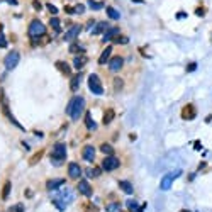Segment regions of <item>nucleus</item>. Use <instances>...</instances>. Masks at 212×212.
<instances>
[{
	"label": "nucleus",
	"instance_id": "obj_1",
	"mask_svg": "<svg viewBox=\"0 0 212 212\" xmlns=\"http://www.w3.org/2000/svg\"><path fill=\"white\" fill-rule=\"evenodd\" d=\"M83 110H85V98H83V97H75V98L68 103V107H66V112L70 114V117H71L73 121H78V119L82 117Z\"/></svg>",
	"mask_w": 212,
	"mask_h": 212
},
{
	"label": "nucleus",
	"instance_id": "obj_2",
	"mask_svg": "<svg viewBox=\"0 0 212 212\" xmlns=\"http://www.w3.org/2000/svg\"><path fill=\"white\" fill-rule=\"evenodd\" d=\"M87 82H88V88H90L92 93H95V95H103V85H102V82H100L98 75L92 73Z\"/></svg>",
	"mask_w": 212,
	"mask_h": 212
},
{
	"label": "nucleus",
	"instance_id": "obj_3",
	"mask_svg": "<svg viewBox=\"0 0 212 212\" xmlns=\"http://www.w3.org/2000/svg\"><path fill=\"white\" fill-rule=\"evenodd\" d=\"M27 31H29V36H31V37H39V36H44V32H46V26H44L41 21L34 19V21H31Z\"/></svg>",
	"mask_w": 212,
	"mask_h": 212
},
{
	"label": "nucleus",
	"instance_id": "obj_4",
	"mask_svg": "<svg viewBox=\"0 0 212 212\" xmlns=\"http://www.w3.org/2000/svg\"><path fill=\"white\" fill-rule=\"evenodd\" d=\"M21 61V53L19 51H9V55L5 56V60H4V65H5V68L7 70H14L17 65Z\"/></svg>",
	"mask_w": 212,
	"mask_h": 212
},
{
	"label": "nucleus",
	"instance_id": "obj_5",
	"mask_svg": "<svg viewBox=\"0 0 212 212\" xmlns=\"http://www.w3.org/2000/svg\"><path fill=\"white\" fill-rule=\"evenodd\" d=\"M182 175V171L177 170L173 171V173H166L163 178H161V183H160V187H161V190H170L171 188V183L175 182V178H178Z\"/></svg>",
	"mask_w": 212,
	"mask_h": 212
},
{
	"label": "nucleus",
	"instance_id": "obj_6",
	"mask_svg": "<svg viewBox=\"0 0 212 212\" xmlns=\"http://www.w3.org/2000/svg\"><path fill=\"white\" fill-rule=\"evenodd\" d=\"M0 103H2V110H4V114H5V116L9 117V121H10V122L14 124V126H17V127H21V129H24V127H22L21 124L17 122V121H15V117L12 116V114H10V109H9V105H7V98H5V93H4V92L0 93Z\"/></svg>",
	"mask_w": 212,
	"mask_h": 212
},
{
	"label": "nucleus",
	"instance_id": "obj_7",
	"mask_svg": "<svg viewBox=\"0 0 212 212\" xmlns=\"http://www.w3.org/2000/svg\"><path fill=\"white\" fill-rule=\"evenodd\" d=\"M66 158V146L63 143L55 144V148L51 149V160H65Z\"/></svg>",
	"mask_w": 212,
	"mask_h": 212
},
{
	"label": "nucleus",
	"instance_id": "obj_8",
	"mask_svg": "<svg viewBox=\"0 0 212 212\" xmlns=\"http://www.w3.org/2000/svg\"><path fill=\"white\" fill-rule=\"evenodd\" d=\"M119 160H117L116 156H107V158H103V161H102V170L105 171H112V170H116V168H119Z\"/></svg>",
	"mask_w": 212,
	"mask_h": 212
},
{
	"label": "nucleus",
	"instance_id": "obj_9",
	"mask_svg": "<svg viewBox=\"0 0 212 212\" xmlns=\"http://www.w3.org/2000/svg\"><path fill=\"white\" fill-rule=\"evenodd\" d=\"M195 116H197V109H195V105L187 103L183 109H182V119H183V121H192V119H195Z\"/></svg>",
	"mask_w": 212,
	"mask_h": 212
},
{
	"label": "nucleus",
	"instance_id": "obj_10",
	"mask_svg": "<svg viewBox=\"0 0 212 212\" xmlns=\"http://www.w3.org/2000/svg\"><path fill=\"white\" fill-rule=\"evenodd\" d=\"M80 31H82V26H80V24H75V26H71V27H70V31L66 32V34H65V41L73 42L76 37H78Z\"/></svg>",
	"mask_w": 212,
	"mask_h": 212
},
{
	"label": "nucleus",
	"instance_id": "obj_11",
	"mask_svg": "<svg viewBox=\"0 0 212 212\" xmlns=\"http://www.w3.org/2000/svg\"><path fill=\"white\" fill-rule=\"evenodd\" d=\"M65 183H66L65 178H51V180L46 182V188H48V190H58V188H61Z\"/></svg>",
	"mask_w": 212,
	"mask_h": 212
},
{
	"label": "nucleus",
	"instance_id": "obj_12",
	"mask_svg": "<svg viewBox=\"0 0 212 212\" xmlns=\"http://www.w3.org/2000/svg\"><path fill=\"white\" fill-rule=\"evenodd\" d=\"M124 66V60L122 56H114V58H110L109 61V68L112 70V71H119V70Z\"/></svg>",
	"mask_w": 212,
	"mask_h": 212
},
{
	"label": "nucleus",
	"instance_id": "obj_13",
	"mask_svg": "<svg viewBox=\"0 0 212 212\" xmlns=\"http://www.w3.org/2000/svg\"><path fill=\"white\" fill-rule=\"evenodd\" d=\"M76 188H78V192H80L82 195H85V197H90V195H92V187H90V183L87 180H80Z\"/></svg>",
	"mask_w": 212,
	"mask_h": 212
},
{
	"label": "nucleus",
	"instance_id": "obj_14",
	"mask_svg": "<svg viewBox=\"0 0 212 212\" xmlns=\"http://www.w3.org/2000/svg\"><path fill=\"white\" fill-rule=\"evenodd\" d=\"M68 177L73 178V180L80 178V177H82V168H80L76 163H70L68 165Z\"/></svg>",
	"mask_w": 212,
	"mask_h": 212
},
{
	"label": "nucleus",
	"instance_id": "obj_15",
	"mask_svg": "<svg viewBox=\"0 0 212 212\" xmlns=\"http://www.w3.org/2000/svg\"><path fill=\"white\" fill-rule=\"evenodd\" d=\"M82 156L85 161H93L95 160V148L93 146H85L82 149Z\"/></svg>",
	"mask_w": 212,
	"mask_h": 212
},
{
	"label": "nucleus",
	"instance_id": "obj_16",
	"mask_svg": "<svg viewBox=\"0 0 212 212\" xmlns=\"http://www.w3.org/2000/svg\"><path fill=\"white\" fill-rule=\"evenodd\" d=\"M114 117H116V110H114V109H107L105 112H103V116H102L103 126H109V124L114 121Z\"/></svg>",
	"mask_w": 212,
	"mask_h": 212
},
{
	"label": "nucleus",
	"instance_id": "obj_17",
	"mask_svg": "<svg viewBox=\"0 0 212 212\" xmlns=\"http://www.w3.org/2000/svg\"><path fill=\"white\" fill-rule=\"evenodd\" d=\"M87 63H88V58L85 55H76L75 60H73V65H75V68H78V70H82Z\"/></svg>",
	"mask_w": 212,
	"mask_h": 212
},
{
	"label": "nucleus",
	"instance_id": "obj_18",
	"mask_svg": "<svg viewBox=\"0 0 212 212\" xmlns=\"http://www.w3.org/2000/svg\"><path fill=\"white\" fill-rule=\"evenodd\" d=\"M116 36H119V27H109L105 32H103V39L102 41H110L112 37H116Z\"/></svg>",
	"mask_w": 212,
	"mask_h": 212
},
{
	"label": "nucleus",
	"instance_id": "obj_19",
	"mask_svg": "<svg viewBox=\"0 0 212 212\" xmlns=\"http://www.w3.org/2000/svg\"><path fill=\"white\" fill-rule=\"evenodd\" d=\"M110 53H112V48H110V46H107V48L103 49V53L100 55V58H98V65H100V66H102V65H105V63L109 61Z\"/></svg>",
	"mask_w": 212,
	"mask_h": 212
},
{
	"label": "nucleus",
	"instance_id": "obj_20",
	"mask_svg": "<svg viewBox=\"0 0 212 212\" xmlns=\"http://www.w3.org/2000/svg\"><path fill=\"white\" fill-rule=\"evenodd\" d=\"M56 66H58V70L61 71L63 75H66V76L71 75V68L68 66V63H65V61H56Z\"/></svg>",
	"mask_w": 212,
	"mask_h": 212
},
{
	"label": "nucleus",
	"instance_id": "obj_21",
	"mask_svg": "<svg viewBox=\"0 0 212 212\" xmlns=\"http://www.w3.org/2000/svg\"><path fill=\"white\" fill-rule=\"evenodd\" d=\"M119 188L122 192H126V193H132V190H134V188H132V183L127 182V180H121V182H119Z\"/></svg>",
	"mask_w": 212,
	"mask_h": 212
},
{
	"label": "nucleus",
	"instance_id": "obj_22",
	"mask_svg": "<svg viewBox=\"0 0 212 212\" xmlns=\"http://www.w3.org/2000/svg\"><path fill=\"white\" fill-rule=\"evenodd\" d=\"M109 29V22H98L97 27L92 29V34H100V32H105Z\"/></svg>",
	"mask_w": 212,
	"mask_h": 212
},
{
	"label": "nucleus",
	"instance_id": "obj_23",
	"mask_svg": "<svg viewBox=\"0 0 212 212\" xmlns=\"http://www.w3.org/2000/svg\"><path fill=\"white\" fill-rule=\"evenodd\" d=\"M85 126H87V129H90V131L97 129V124L93 122V119H92V114H90V112L85 114Z\"/></svg>",
	"mask_w": 212,
	"mask_h": 212
},
{
	"label": "nucleus",
	"instance_id": "obj_24",
	"mask_svg": "<svg viewBox=\"0 0 212 212\" xmlns=\"http://www.w3.org/2000/svg\"><path fill=\"white\" fill-rule=\"evenodd\" d=\"M105 211L107 212H122V209H121L119 202H109V204L105 205Z\"/></svg>",
	"mask_w": 212,
	"mask_h": 212
},
{
	"label": "nucleus",
	"instance_id": "obj_25",
	"mask_svg": "<svg viewBox=\"0 0 212 212\" xmlns=\"http://www.w3.org/2000/svg\"><path fill=\"white\" fill-rule=\"evenodd\" d=\"M144 207H146V204H144L143 207H137V202H136V200H129V202H127V209H129L131 212H143Z\"/></svg>",
	"mask_w": 212,
	"mask_h": 212
},
{
	"label": "nucleus",
	"instance_id": "obj_26",
	"mask_svg": "<svg viewBox=\"0 0 212 212\" xmlns=\"http://www.w3.org/2000/svg\"><path fill=\"white\" fill-rule=\"evenodd\" d=\"M42 155H44V149H39L36 155H32V156H31V160H29V165L39 163V161H41V158H42Z\"/></svg>",
	"mask_w": 212,
	"mask_h": 212
},
{
	"label": "nucleus",
	"instance_id": "obj_27",
	"mask_svg": "<svg viewBox=\"0 0 212 212\" xmlns=\"http://www.w3.org/2000/svg\"><path fill=\"white\" fill-rule=\"evenodd\" d=\"M10 188H12V185H10V182H5V183H4V188H2V200H7V198H9Z\"/></svg>",
	"mask_w": 212,
	"mask_h": 212
},
{
	"label": "nucleus",
	"instance_id": "obj_28",
	"mask_svg": "<svg viewBox=\"0 0 212 212\" xmlns=\"http://www.w3.org/2000/svg\"><path fill=\"white\" fill-rule=\"evenodd\" d=\"M100 151H102L103 155H107V156H112V155H114V148L107 143H103L102 146H100Z\"/></svg>",
	"mask_w": 212,
	"mask_h": 212
},
{
	"label": "nucleus",
	"instance_id": "obj_29",
	"mask_svg": "<svg viewBox=\"0 0 212 212\" xmlns=\"http://www.w3.org/2000/svg\"><path fill=\"white\" fill-rule=\"evenodd\" d=\"M80 78H82V75L75 76V78H71V83H70V88H71V92H76L78 90V87H80Z\"/></svg>",
	"mask_w": 212,
	"mask_h": 212
},
{
	"label": "nucleus",
	"instance_id": "obj_30",
	"mask_svg": "<svg viewBox=\"0 0 212 212\" xmlns=\"http://www.w3.org/2000/svg\"><path fill=\"white\" fill-rule=\"evenodd\" d=\"M107 14H109L110 19H119V17H121V14H119L114 7H107Z\"/></svg>",
	"mask_w": 212,
	"mask_h": 212
},
{
	"label": "nucleus",
	"instance_id": "obj_31",
	"mask_svg": "<svg viewBox=\"0 0 212 212\" xmlns=\"http://www.w3.org/2000/svg\"><path fill=\"white\" fill-rule=\"evenodd\" d=\"M88 5L93 10H98V9H103V4L102 2H95V0H88Z\"/></svg>",
	"mask_w": 212,
	"mask_h": 212
},
{
	"label": "nucleus",
	"instance_id": "obj_32",
	"mask_svg": "<svg viewBox=\"0 0 212 212\" xmlns=\"http://www.w3.org/2000/svg\"><path fill=\"white\" fill-rule=\"evenodd\" d=\"M49 26H51V27H55L56 31H60V19H58V17H53V19L49 21Z\"/></svg>",
	"mask_w": 212,
	"mask_h": 212
},
{
	"label": "nucleus",
	"instance_id": "obj_33",
	"mask_svg": "<svg viewBox=\"0 0 212 212\" xmlns=\"http://www.w3.org/2000/svg\"><path fill=\"white\" fill-rule=\"evenodd\" d=\"M70 53H83V49L80 48L78 44H75V42H73V44L70 46Z\"/></svg>",
	"mask_w": 212,
	"mask_h": 212
},
{
	"label": "nucleus",
	"instance_id": "obj_34",
	"mask_svg": "<svg viewBox=\"0 0 212 212\" xmlns=\"http://www.w3.org/2000/svg\"><path fill=\"white\" fill-rule=\"evenodd\" d=\"M114 88H116L117 92L122 88V78H114Z\"/></svg>",
	"mask_w": 212,
	"mask_h": 212
},
{
	"label": "nucleus",
	"instance_id": "obj_35",
	"mask_svg": "<svg viewBox=\"0 0 212 212\" xmlns=\"http://www.w3.org/2000/svg\"><path fill=\"white\" fill-rule=\"evenodd\" d=\"M85 175H87L88 178L97 177V170H95V168H87V170H85Z\"/></svg>",
	"mask_w": 212,
	"mask_h": 212
},
{
	"label": "nucleus",
	"instance_id": "obj_36",
	"mask_svg": "<svg viewBox=\"0 0 212 212\" xmlns=\"http://www.w3.org/2000/svg\"><path fill=\"white\" fill-rule=\"evenodd\" d=\"M114 41L119 42V44H126V42H127V37H126V36H116Z\"/></svg>",
	"mask_w": 212,
	"mask_h": 212
},
{
	"label": "nucleus",
	"instance_id": "obj_37",
	"mask_svg": "<svg viewBox=\"0 0 212 212\" xmlns=\"http://www.w3.org/2000/svg\"><path fill=\"white\" fill-rule=\"evenodd\" d=\"M75 12H76V14H83V12H85V7H83L82 4H76V7H75Z\"/></svg>",
	"mask_w": 212,
	"mask_h": 212
},
{
	"label": "nucleus",
	"instance_id": "obj_38",
	"mask_svg": "<svg viewBox=\"0 0 212 212\" xmlns=\"http://www.w3.org/2000/svg\"><path fill=\"white\" fill-rule=\"evenodd\" d=\"M48 10H49V12H51L53 15H56V14H58V9H56L55 5H53V4H48Z\"/></svg>",
	"mask_w": 212,
	"mask_h": 212
},
{
	"label": "nucleus",
	"instance_id": "obj_39",
	"mask_svg": "<svg viewBox=\"0 0 212 212\" xmlns=\"http://www.w3.org/2000/svg\"><path fill=\"white\" fill-rule=\"evenodd\" d=\"M5 46H7V41H5V37H4V36L0 34V48H5Z\"/></svg>",
	"mask_w": 212,
	"mask_h": 212
},
{
	"label": "nucleus",
	"instance_id": "obj_40",
	"mask_svg": "<svg viewBox=\"0 0 212 212\" xmlns=\"http://www.w3.org/2000/svg\"><path fill=\"white\" fill-rule=\"evenodd\" d=\"M32 7H34L36 10H39V9H41V4H39L37 0H34V2H32Z\"/></svg>",
	"mask_w": 212,
	"mask_h": 212
},
{
	"label": "nucleus",
	"instance_id": "obj_41",
	"mask_svg": "<svg viewBox=\"0 0 212 212\" xmlns=\"http://www.w3.org/2000/svg\"><path fill=\"white\" fill-rule=\"evenodd\" d=\"M65 10H66L68 14H76V12H75V7H65Z\"/></svg>",
	"mask_w": 212,
	"mask_h": 212
},
{
	"label": "nucleus",
	"instance_id": "obj_42",
	"mask_svg": "<svg viewBox=\"0 0 212 212\" xmlns=\"http://www.w3.org/2000/svg\"><path fill=\"white\" fill-rule=\"evenodd\" d=\"M195 66H197L195 63H190V65H188V71H193V70H195Z\"/></svg>",
	"mask_w": 212,
	"mask_h": 212
},
{
	"label": "nucleus",
	"instance_id": "obj_43",
	"mask_svg": "<svg viewBox=\"0 0 212 212\" xmlns=\"http://www.w3.org/2000/svg\"><path fill=\"white\" fill-rule=\"evenodd\" d=\"M5 2H9L10 5H17V0H5Z\"/></svg>",
	"mask_w": 212,
	"mask_h": 212
},
{
	"label": "nucleus",
	"instance_id": "obj_44",
	"mask_svg": "<svg viewBox=\"0 0 212 212\" xmlns=\"http://www.w3.org/2000/svg\"><path fill=\"white\" fill-rule=\"evenodd\" d=\"M195 14H197V15H204V10H202V9H197V12H195Z\"/></svg>",
	"mask_w": 212,
	"mask_h": 212
},
{
	"label": "nucleus",
	"instance_id": "obj_45",
	"mask_svg": "<svg viewBox=\"0 0 212 212\" xmlns=\"http://www.w3.org/2000/svg\"><path fill=\"white\" fill-rule=\"evenodd\" d=\"M132 2H136V4H141V2H143V0H132Z\"/></svg>",
	"mask_w": 212,
	"mask_h": 212
},
{
	"label": "nucleus",
	"instance_id": "obj_46",
	"mask_svg": "<svg viewBox=\"0 0 212 212\" xmlns=\"http://www.w3.org/2000/svg\"><path fill=\"white\" fill-rule=\"evenodd\" d=\"M2 29H4V24H0V34H2Z\"/></svg>",
	"mask_w": 212,
	"mask_h": 212
},
{
	"label": "nucleus",
	"instance_id": "obj_47",
	"mask_svg": "<svg viewBox=\"0 0 212 212\" xmlns=\"http://www.w3.org/2000/svg\"><path fill=\"white\" fill-rule=\"evenodd\" d=\"M182 212H188V211H182Z\"/></svg>",
	"mask_w": 212,
	"mask_h": 212
}]
</instances>
